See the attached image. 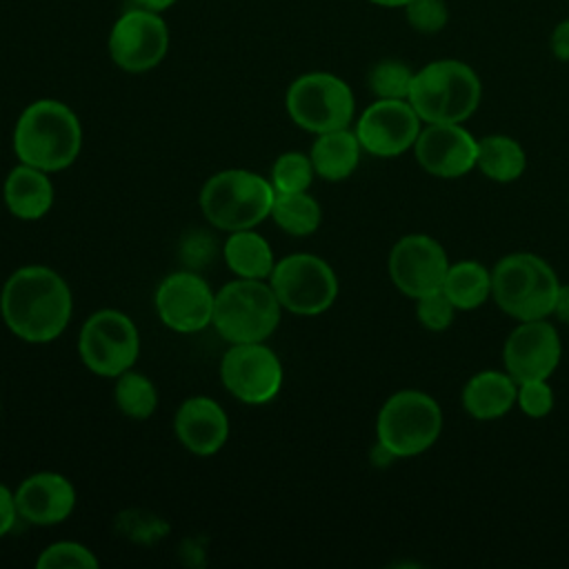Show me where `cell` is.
Listing matches in <instances>:
<instances>
[{
    "label": "cell",
    "instance_id": "6da1fadb",
    "mask_svg": "<svg viewBox=\"0 0 569 569\" xmlns=\"http://www.w3.org/2000/svg\"><path fill=\"white\" fill-rule=\"evenodd\" d=\"M71 289L44 264L16 269L0 291V313L13 336L24 342H51L71 320Z\"/></svg>",
    "mask_w": 569,
    "mask_h": 569
},
{
    "label": "cell",
    "instance_id": "7a4b0ae2",
    "mask_svg": "<svg viewBox=\"0 0 569 569\" xmlns=\"http://www.w3.org/2000/svg\"><path fill=\"white\" fill-rule=\"evenodd\" d=\"M82 147L78 116L60 100L42 98L24 107L13 127V151L20 162L47 173L71 167Z\"/></svg>",
    "mask_w": 569,
    "mask_h": 569
},
{
    "label": "cell",
    "instance_id": "3957f363",
    "mask_svg": "<svg viewBox=\"0 0 569 569\" xmlns=\"http://www.w3.org/2000/svg\"><path fill=\"white\" fill-rule=\"evenodd\" d=\"M482 100L478 73L462 60L442 58L413 73L409 102L422 122L469 120Z\"/></svg>",
    "mask_w": 569,
    "mask_h": 569
},
{
    "label": "cell",
    "instance_id": "277c9868",
    "mask_svg": "<svg viewBox=\"0 0 569 569\" xmlns=\"http://www.w3.org/2000/svg\"><path fill=\"white\" fill-rule=\"evenodd\" d=\"M558 287L553 267L529 251L500 258L491 271V298L518 322L551 316Z\"/></svg>",
    "mask_w": 569,
    "mask_h": 569
},
{
    "label": "cell",
    "instance_id": "5b68a950",
    "mask_svg": "<svg viewBox=\"0 0 569 569\" xmlns=\"http://www.w3.org/2000/svg\"><path fill=\"white\" fill-rule=\"evenodd\" d=\"M273 196L267 178L247 169H224L202 184L198 204L216 229L231 233L260 224L271 213Z\"/></svg>",
    "mask_w": 569,
    "mask_h": 569
},
{
    "label": "cell",
    "instance_id": "8992f818",
    "mask_svg": "<svg viewBox=\"0 0 569 569\" xmlns=\"http://www.w3.org/2000/svg\"><path fill=\"white\" fill-rule=\"evenodd\" d=\"M280 309L271 284L238 278L216 293L211 325L231 345L264 342L280 322Z\"/></svg>",
    "mask_w": 569,
    "mask_h": 569
},
{
    "label": "cell",
    "instance_id": "52a82bcc",
    "mask_svg": "<svg viewBox=\"0 0 569 569\" xmlns=\"http://www.w3.org/2000/svg\"><path fill=\"white\" fill-rule=\"evenodd\" d=\"M440 431V405L418 389L391 393L376 418V438L396 458H411L427 451Z\"/></svg>",
    "mask_w": 569,
    "mask_h": 569
},
{
    "label": "cell",
    "instance_id": "ba28073f",
    "mask_svg": "<svg viewBox=\"0 0 569 569\" xmlns=\"http://www.w3.org/2000/svg\"><path fill=\"white\" fill-rule=\"evenodd\" d=\"M289 118L305 131L327 133L345 129L353 120L356 100L351 87L327 71L298 76L284 96Z\"/></svg>",
    "mask_w": 569,
    "mask_h": 569
},
{
    "label": "cell",
    "instance_id": "9c48e42d",
    "mask_svg": "<svg viewBox=\"0 0 569 569\" xmlns=\"http://www.w3.org/2000/svg\"><path fill=\"white\" fill-rule=\"evenodd\" d=\"M78 351L91 373L118 378L133 367L140 351V336L127 313L118 309H100L84 320Z\"/></svg>",
    "mask_w": 569,
    "mask_h": 569
},
{
    "label": "cell",
    "instance_id": "30bf717a",
    "mask_svg": "<svg viewBox=\"0 0 569 569\" xmlns=\"http://www.w3.org/2000/svg\"><path fill=\"white\" fill-rule=\"evenodd\" d=\"M269 284L282 309L298 316L327 311L338 296V278L327 260L313 253H291L273 264Z\"/></svg>",
    "mask_w": 569,
    "mask_h": 569
},
{
    "label": "cell",
    "instance_id": "8fae6325",
    "mask_svg": "<svg viewBox=\"0 0 569 569\" xmlns=\"http://www.w3.org/2000/svg\"><path fill=\"white\" fill-rule=\"evenodd\" d=\"M109 58L129 73L158 67L169 51V27L160 13L136 7L124 11L111 27L107 40Z\"/></svg>",
    "mask_w": 569,
    "mask_h": 569
},
{
    "label": "cell",
    "instance_id": "7c38bea8",
    "mask_svg": "<svg viewBox=\"0 0 569 569\" xmlns=\"http://www.w3.org/2000/svg\"><path fill=\"white\" fill-rule=\"evenodd\" d=\"M220 380L233 398L247 405H264L282 387V365L264 342H240L222 356Z\"/></svg>",
    "mask_w": 569,
    "mask_h": 569
},
{
    "label": "cell",
    "instance_id": "4fadbf2b",
    "mask_svg": "<svg viewBox=\"0 0 569 569\" xmlns=\"http://www.w3.org/2000/svg\"><path fill=\"white\" fill-rule=\"evenodd\" d=\"M449 264L445 247L425 233L402 236L391 247L387 260L391 282L400 293L413 300L442 289Z\"/></svg>",
    "mask_w": 569,
    "mask_h": 569
},
{
    "label": "cell",
    "instance_id": "5bb4252c",
    "mask_svg": "<svg viewBox=\"0 0 569 569\" xmlns=\"http://www.w3.org/2000/svg\"><path fill=\"white\" fill-rule=\"evenodd\" d=\"M422 120L409 100L378 98L356 122L360 147L378 158H396L413 149Z\"/></svg>",
    "mask_w": 569,
    "mask_h": 569
},
{
    "label": "cell",
    "instance_id": "9a60e30c",
    "mask_svg": "<svg viewBox=\"0 0 569 569\" xmlns=\"http://www.w3.org/2000/svg\"><path fill=\"white\" fill-rule=\"evenodd\" d=\"M153 302L164 327L178 333H196L211 325L216 293L202 276L176 271L158 284Z\"/></svg>",
    "mask_w": 569,
    "mask_h": 569
},
{
    "label": "cell",
    "instance_id": "2e32d148",
    "mask_svg": "<svg viewBox=\"0 0 569 569\" xmlns=\"http://www.w3.org/2000/svg\"><path fill=\"white\" fill-rule=\"evenodd\" d=\"M562 345L558 331L547 318L520 320L505 340V371L516 382L549 380L560 362Z\"/></svg>",
    "mask_w": 569,
    "mask_h": 569
},
{
    "label": "cell",
    "instance_id": "e0dca14e",
    "mask_svg": "<svg viewBox=\"0 0 569 569\" xmlns=\"http://www.w3.org/2000/svg\"><path fill=\"white\" fill-rule=\"evenodd\" d=\"M413 153L418 164L436 178H460L476 167L478 140L456 122H427Z\"/></svg>",
    "mask_w": 569,
    "mask_h": 569
},
{
    "label": "cell",
    "instance_id": "ac0fdd59",
    "mask_svg": "<svg viewBox=\"0 0 569 569\" xmlns=\"http://www.w3.org/2000/svg\"><path fill=\"white\" fill-rule=\"evenodd\" d=\"M18 518L49 527L69 518L76 507V489L69 478L56 471H38L24 478L13 491Z\"/></svg>",
    "mask_w": 569,
    "mask_h": 569
},
{
    "label": "cell",
    "instance_id": "d6986e66",
    "mask_svg": "<svg viewBox=\"0 0 569 569\" xmlns=\"http://www.w3.org/2000/svg\"><path fill=\"white\" fill-rule=\"evenodd\" d=\"M173 429L184 449L196 456H211L227 442L229 418L213 398L193 396L178 407Z\"/></svg>",
    "mask_w": 569,
    "mask_h": 569
},
{
    "label": "cell",
    "instance_id": "ffe728a7",
    "mask_svg": "<svg viewBox=\"0 0 569 569\" xmlns=\"http://www.w3.org/2000/svg\"><path fill=\"white\" fill-rule=\"evenodd\" d=\"M2 200L16 218L40 220L53 204V184L47 171L20 162L4 178Z\"/></svg>",
    "mask_w": 569,
    "mask_h": 569
},
{
    "label": "cell",
    "instance_id": "44dd1931",
    "mask_svg": "<svg viewBox=\"0 0 569 569\" xmlns=\"http://www.w3.org/2000/svg\"><path fill=\"white\" fill-rule=\"evenodd\" d=\"M518 382L507 371L485 369L473 373L462 389V407L476 420H496L516 402Z\"/></svg>",
    "mask_w": 569,
    "mask_h": 569
},
{
    "label": "cell",
    "instance_id": "7402d4cb",
    "mask_svg": "<svg viewBox=\"0 0 569 569\" xmlns=\"http://www.w3.org/2000/svg\"><path fill=\"white\" fill-rule=\"evenodd\" d=\"M360 142L356 131H349V127L345 129H336V131H327V133H318L316 142L311 144V164L313 171L329 180V182H338L349 178L358 162H360Z\"/></svg>",
    "mask_w": 569,
    "mask_h": 569
},
{
    "label": "cell",
    "instance_id": "603a6c76",
    "mask_svg": "<svg viewBox=\"0 0 569 569\" xmlns=\"http://www.w3.org/2000/svg\"><path fill=\"white\" fill-rule=\"evenodd\" d=\"M222 256L227 267L238 278H249V280L269 278L276 264L271 244L258 231H251V229L231 231L229 238L224 240Z\"/></svg>",
    "mask_w": 569,
    "mask_h": 569
},
{
    "label": "cell",
    "instance_id": "cb8c5ba5",
    "mask_svg": "<svg viewBox=\"0 0 569 569\" xmlns=\"http://www.w3.org/2000/svg\"><path fill=\"white\" fill-rule=\"evenodd\" d=\"M476 167L491 182H513L525 173L527 156L518 140L493 133L478 140V160Z\"/></svg>",
    "mask_w": 569,
    "mask_h": 569
},
{
    "label": "cell",
    "instance_id": "d4e9b609",
    "mask_svg": "<svg viewBox=\"0 0 569 569\" xmlns=\"http://www.w3.org/2000/svg\"><path fill=\"white\" fill-rule=\"evenodd\" d=\"M442 291L458 311L478 309L491 296V271L476 260L453 262L445 276Z\"/></svg>",
    "mask_w": 569,
    "mask_h": 569
},
{
    "label": "cell",
    "instance_id": "484cf974",
    "mask_svg": "<svg viewBox=\"0 0 569 569\" xmlns=\"http://www.w3.org/2000/svg\"><path fill=\"white\" fill-rule=\"evenodd\" d=\"M269 216L289 236H311L320 227L322 209L307 191L276 193Z\"/></svg>",
    "mask_w": 569,
    "mask_h": 569
},
{
    "label": "cell",
    "instance_id": "4316f807",
    "mask_svg": "<svg viewBox=\"0 0 569 569\" xmlns=\"http://www.w3.org/2000/svg\"><path fill=\"white\" fill-rule=\"evenodd\" d=\"M116 405L118 409L133 420L149 418L158 407L156 385L140 371L127 369L116 378Z\"/></svg>",
    "mask_w": 569,
    "mask_h": 569
},
{
    "label": "cell",
    "instance_id": "83f0119b",
    "mask_svg": "<svg viewBox=\"0 0 569 569\" xmlns=\"http://www.w3.org/2000/svg\"><path fill=\"white\" fill-rule=\"evenodd\" d=\"M413 69L405 64L402 60H380L369 69L367 82L376 98L387 100H409L411 82H413Z\"/></svg>",
    "mask_w": 569,
    "mask_h": 569
},
{
    "label": "cell",
    "instance_id": "f1b7e54d",
    "mask_svg": "<svg viewBox=\"0 0 569 569\" xmlns=\"http://www.w3.org/2000/svg\"><path fill=\"white\" fill-rule=\"evenodd\" d=\"M313 164L311 158L300 151H284L276 158L271 167L269 182L276 193H293L307 191L313 180Z\"/></svg>",
    "mask_w": 569,
    "mask_h": 569
},
{
    "label": "cell",
    "instance_id": "f546056e",
    "mask_svg": "<svg viewBox=\"0 0 569 569\" xmlns=\"http://www.w3.org/2000/svg\"><path fill=\"white\" fill-rule=\"evenodd\" d=\"M38 569H96L98 558L80 542L62 540L44 547L36 560Z\"/></svg>",
    "mask_w": 569,
    "mask_h": 569
},
{
    "label": "cell",
    "instance_id": "4dcf8cb0",
    "mask_svg": "<svg viewBox=\"0 0 569 569\" xmlns=\"http://www.w3.org/2000/svg\"><path fill=\"white\" fill-rule=\"evenodd\" d=\"M402 9L409 27L425 36L442 31L449 22V7L445 0H409Z\"/></svg>",
    "mask_w": 569,
    "mask_h": 569
},
{
    "label": "cell",
    "instance_id": "1f68e13d",
    "mask_svg": "<svg viewBox=\"0 0 569 569\" xmlns=\"http://www.w3.org/2000/svg\"><path fill=\"white\" fill-rule=\"evenodd\" d=\"M456 311L458 309L445 296L442 289H436L431 293L416 298V316H418L420 325L429 331H445L453 322Z\"/></svg>",
    "mask_w": 569,
    "mask_h": 569
},
{
    "label": "cell",
    "instance_id": "d6a6232c",
    "mask_svg": "<svg viewBox=\"0 0 569 569\" xmlns=\"http://www.w3.org/2000/svg\"><path fill=\"white\" fill-rule=\"evenodd\" d=\"M516 402L520 411L529 418H545L553 409V389L547 380L518 382Z\"/></svg>",
    "mask_w": 569,
    "mask_h": 569
},
{
    "label": "cell",
    "instance_id": "836d02e7",
    "mask_svg": "<svg viewBox=\"0 0 569 569\" xmlns=\"http://www.w3.org/2000/svg\"><path fill=\"white\" fill-rule=\"evenodd\" d=\"M16 518H18V509H16L13 491L0 482V538L13 529Z\"/></svg>",
    "mask_w": 569,
    "mask_h": 569
},
{
    "label": "cell",
    "instance_id": "e575fe53",
    "mask_svg": "<svg viewBox=\"0 0 569 569\" xmlns=\"http://www.w3.org/2000/svg\"><path fill=\"white\" fill-rule=\"evenodd\" d=\"M549 47H551V53L562 60V62H569V18L560 20L553 31H551V38H549Z\"/></svg>",
    "mask_w": 569,
    "mask_h": 569
},
{
    "label": "cell",
    "instance_id": "d590c367",
    "mask_svg": "<svg viewBox=\"0 0 569 569\" xmlns=\"http://www.w3.org/2000/svg\"><path fill=\"white\" fill-rule=\"evenodd\" d=\"M553 316L569 325V284H560L558 293H556V302H553Z\"/></svg>",
    "mask_w": 569,
    "mask_h": 569
},
{
    "label": "cell",
    "instance_id": "8d00e7d4",
    "mask_svg": "<svg viewBox=\"0 0 569 569\" xmlns=\"http://www.w3.org/2000/svg\"><path fill=\"white\" fill-rule=\"evenodd\" d=\"M393 460H396V456H393L389 449H385L380 442H376V447H373V451H371V462L385 467V465H389V462H393Z\"/></svg>",
    "mask_w": 569,
    "mask_h": 569
},
{
    "label": "cell",
    "instance_id": "74e56055",
    "mask_svg": "<svg viewBox=\"0 0 569 569\" xmlns=\"http://www.w3.org/2000/svg\"><path fill=\"white\" fill-rule=\"evenodd\" d=\"M133 2H136V7L149 9V11H156V13H162L164 9L176 4V0H133Z\"/></svg>",
    "mask_w": 569,
    "mask_h": 569
},
{
    "label": "cell",
    "instance_id": "f35d334b",
    "mask_svg": "<svg viewBox=\"0 0 569 569\" xmlns=\"http://www.w3.org/2000/svg\"><path fill=\"white\" fill-rule=\"evenodd\" d=\"M371 4H378V7H387V9H402L409 0H369Z\"/></svg>",
    "mask_w": 569,
    "mask_h": 569
}]
</instances>
